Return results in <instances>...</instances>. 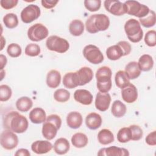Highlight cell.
I'll return each instance as SVG.
<instances>
[{
    "instance_id": "83f0119b",
    "label": "cell",
    "mask_w": 156,
    "mask_h": 156,
    "mask_svg": "<svg viewBox=\"0 0 156 156\" xmlns=\"http://www.w3.org/2000/svg\"><path fill=\"white\" fill-rule=\"evenodd\" d=\"M98 141L103 145L110 144L114 141V136L113 133L107 129L101 130L98 134Z\"/></svg>"
},
{
    "instance_id": "4316f807",
    "label": "cell",
    "mask_w": 156,
    "mask_h": 156,
    "mask_svg": "<svg viewBox=\"0 0 156 156\" xmlns=\"http://www.w3.org/2000/svg\"><path fill=\"white\" fill-rule=\"evenodd\" d=\"M88 142L87 136L81 132L76 133L71 137L72 144L77 148H82L87 146Z\"/></svg>"
},
{
    "instance_id": "6da1fadb",
    "label": "cell",
    "mask_w": 156,
    "mask_h": 156,
    "mask_svg": "<svg viewBox=\"0 0 156 156\" xmlns=\"http://www.w3.org/2000/svg\"><path fill=\"white\" fill-rule=\"evenodd\" d=\"M3 126L6 129L10 130L16 133H22L28 128L27 118L18 112L12 111L4 118Z\"/></svg>"
},
{
    "instance_id": "ab89813d",
    "label": "cell",
    "mask_w": 156,
    "mask_h": 156,
    "mask_svg": "<svg viewBox=\"0 0 156 156\" xmlns=\"http://www.w3.org/2000/svg\"><path fill=\"white\" fill-rule=\"evenodd\" d=\"M12 91L10 87L7 85H0V101L1 102L8 101L12 96Z\"/></svg>"
},
{
    "instance_id": "4fadbf2b",
    "label": "cell",
    "mask_w": 156,
    "mask_h": 156,
    "mask_svg": "<svg viewBox=\"0 0 156 156\" xmlns=\"http://www.w3.org/2000/svg\"><path fill=\"white\" fill-rule=\"evenodd\" d=\"M111 96L108 93L98 92L96 96L95 99V107L96 108L101 111H106L110 104Z\"/></svg>"
},
{
    "instance_id": "8992f818",
    "label": "cell",
    "mask_w": 156,
    "mask_h": 156,
    "mask_svg": "<svg viewBox=\"0 0 156 156\" xmlns=\"http://www.w3.org/2000/svg\"><path fill=\"white\" fill-rule=\"evenodd\" d=\"M126 13L139 18L146 16L150 11L149 8L136 1H126L124 3Z\"/></svg>"
},
{
    "instance_id": "52a82bcc",
    "label": "cell",
    "mask_w": 156,
    "mask_h": 156,
    "mask_svg": "<svg viewBox=\"0 0 156 156\" xmlns=\"http://www.w3.org/2000/svg\"><path fill=\"white\" fill-rule=\"evenodd\" d=\"M46 45L49 50L58 53L66 52L69 48V44L66 40L57 35L49 37L46 40Z\"/></svg>"
},
{
    "instance_id": "5b68a950",
    "label": "cell",
    "mask_w": 156,
    "mask_h": 156,
    "mask_svg": "<svg viewBox=\"0 0 156 156\" xmlns=\"http://www.w3.org/2000/svg\"><path fill=\"white\" fill-rule=\"evenodd\" d=\"M124 30L128 39L132 43H138L143 37V31L139 21L132 18L127 20L124 24Z\"/></svg>"
},
{
    "instance_id": "f6af8a7d",
    "label": "cell",
    "mask_w": 156,
    "mask_h": 156,
    "mask_svg": "<svg viewBox=\"0 0 156 156\" xmlns=\"http://www.w3.org/2000/svg\"><path fill=\"white\" fill-rule=\"evenodd\" d=\"M121 48L122 52H123V55H129L132 50L131 45L129 43L126 41H120L117 43Z\"/></svg>"
},
{
    "instance_id": "bcb514c9",
    "label": "cell",
    "mask_w": 156,
    "mask_h": 156,
    "mask_svg": "<svg viewBox=\"0 0 156 156\" xmlns=\"http://www.w3.org/2000/svg\"><path fill=\"white\" fill-rule=\"evenodd\" d=\"M146 143L149 146L156 145V131L154 130L149 133L145 138Z\"/></svg>"
},
{
    "instance_id": "8fae6325",
    "label": "cell",
    "mask_w": 156,
    "mask_h": 156,
    "mask_svg": "<svg viewBox=\"0 0 156 156\" xmlns=\"http://www.w3.org/2000/svg\"><path fill=\"white\" fill-rule=\"evenodd\" d=\"M40 7L35 4H30L21 12V19L24 23L28 24L37 20L40 16Z\"/></svg>"
},
{
    "instance_id": "277c9868",
    "label": "cell",
    "mask_w": 156,
    "mask_h": 156,
    "mask_svg": "<svg viewBox=\"0 0 156 156\" xmlns=\"http://www.w3.org/2000/svg\"><path fill=\"white\" fill-rule=\"evenodd\" d=\"M111 69L107 66L100 67L96 73L97 88L100 92L108 93L112 88Z\"/></svg>"
},
{
    "instance_id": "d6986e66",
    "label": "cell",
    "mask_w": 156,
    "mask_h": 156,
    "mask_svg": "<svg viewBox=\"0 0 156 156\" xmlns=\"http://www.w3.org/2000/svg\"><path fill=\"white\" fill-rule=\"evenodd\" d=\"M83 122L82 115L78 112H71L66 116V123L68 127L76 129L79 128Z\"/></svg>"
},
{
    "instance_id": "ffe728a7",
    "label": "cell",
    "mask_w": 156,
    "mask_h": 156,
    "mask_svg": "<svg viewBox=\"0 0 156 156\" xmlns=\"http://www.w3.org/2000/svg\"><path fill=\"white\" fill-rule=\"evenodd\" d=\"M102 122V120L101 115L96 113H90L85 118L86 126L91 130H96L100 127Z\"/></svg>"
},
{
    "instance_id": "d4e9b609",
    "label": "cell",
    "mask_w": 156,
    "mask_h": 156,
    "mask_svg": "<svg viewBox=\"0 0 156 156\" xmlns=\"http://www.w3.org/2000/svg\"><path fill=\"white\" fill-rule=\"evenodd\" d=\"M130 79H135L141 74V69L138 66V62L132 61L128 63L126 67L125 71Z\"/></svg>"
},
{
    "instance_id": "cb8c5ba5",
    "label": "cell",
    "mask_w": 156,
    "mask_h": 156,
    "mask_svg": "<svg viewBox=\"0 0 156 156\" xmlns=\"http://www.w3.org/2000/svg\"><path fill=\"white\" fill-rule=\"evenodd\" d=\"M69 143L68 140L65 138H60L57 139L54 144V150L55 152L58 155L66 154L69 151Z\"/></svg>"
},
{
    "instance_id": "7a4b0ae2",
    "label": "cell",
    "mask_w": 156,
    "mask_h": 156,
    "mask_svg": "<svg viewBox=\"0 0 156 156\" xmlns=\"http://www.w3.org/2000/svg\"><path fill=\"white\" fill-rule=\"evenodd\" d=\"M109 26V18L106 15L102 13L91 15L85 22L86 30L90 34L105 31L108 28Z\"/></svg>"
},
{
    "instance_id": "f546056e",
    "label": "cell",
    "mask_w": 156,
    "mask_h": 156,
    "mask_svg": "<svg viewBox=\"0 0 156 156\" xmlns=\"http://www.w3.org/2000/svg\"><path fill=\"white\" fill-rule=\"evenodd\" d=\"M106 55L110 60H116L124 56L123 52L118 44L108 47L106 50Z\"/></svg>"
},
{
    "instance_id": "e575fe53",
    "label": "cell",
    "mask_w": 156,
    "mask_h": 156,
    "mask_svg": "<svg viewBox=\"0 0 156 156\" xmlns=\"http://www.w3.org/2000/svg\"><path fill=\"white\" fill-rule=\"evenodd\" d=\"M3 23L7 28L13 29L18 26V19L16 14L9 13L3 17Z\"/></svg>"
},
{
    "instance_id": "c3c4849f",
    "label": "cell",
    "mask_w": 156,
    "mask_h": 156,
    "mask_svg": "<svg viewBox=\"0 0 156 156\" xmlns=\"http://www.w3.org/2000/svg\"><path fill=\"white\" fill-rule=\"evenodd\" d=\"M30 154L29 152V151L26 149H19L18 150L16 151V153L15 154V155H23V156H30Z\"/></svg>"
},
{
    "instance_id": "9c48e42d",
    "label": "cell",
    "mask_w": 156,
    "mask_h": 156,
    "mask_svg": "<svg viewBox=\"0 0 156 156\" xmlns=\"http://www.w3.org/2000/svg\"><path fill=\"white\" fill-rule=\"evenodd\" d=\"M49 34L48 28L41 23H36L27 30V36L32 41H40L46 38Z\"/></svg>"
},
{
    "instance_id": "8d00e7d4",
    "label": "cell",
    "mask_w": 156,
    "mask_h": 156,
    "mask_svg": "<svg viewBox=\"0 0 156 156\" xmlns=\"http://www.w3.org/2000/svg\"><path fill=\"white\" fill-rule=\"evenodd\" d=\"M54 98L58 102H65L69 99L70 93L66 89L60 88L54 92Z\"/></svg>"
},
{
    "instance_id": "30bf717a",
    "label": "cell",
    "mask_w": 156,
    "mask_h": 156,
    "mask_svg": "<svg viewBox=\"0 0 156 156\" xmlns=\"http://www.w3.org/2000/svg\"><path fill=\"white\" fill-rule=\"evenodd\" d=\"M1 146L6 150H12L18 144V138L14 132L6 129L2 132L0 137Z\"/></svg>"
},
{
    "instance_id": "7bdbcfd3",
    "label": "cell",
    "mask_w": 156,
    "mask_h": 156,
    "mask_svg": "<svg viewBox=\"0 0 156 156\" xmlns=\"http://www.w3.org/2000/svg\"><path fill=\"white\" fill-rule=\"evenodd\" d=\"M145 43L150 47L156 45V32L154 30H149L144 36Z\"/></svg>"
},
{
    "instance_id": "d590c367",
    "label": "cell",
    "mask_w": 156,
    "mask_h": 156,
    "mask_svg": "<svg viewBox=\"0 0 156 156\" xmlns=\"http://www.w3.org/2000/svg\"><path fill=\"white\" fill-rule=\"evenodd\" d=\"M131 138L132 133L129 127H122L120 129L117 133V140L119 143H127L131 140Z\"/></svg>"
},
{
    "instance_id": "5bb4252c",
    "label": "cell",
    "mask_w": 156,
    "mask_h": 156,
    "mask_svg": "<svg viewBox=\"0 0 156 156\" xmlns=\"http://www.w3.org/2000/svg\"><path fill=\"white\" fill-rule=\"evenodd\" d=\"M121 96L122 99L127 103H133L138 98V91L136 87L129 83L128 85L122 88Z\"/></svg>"
},
{
    "instance_id": "7dc6e473",
    "label": "cell",
    "mask_w": 156,
    "mask_h": 156,
    "mask_svg": "<svg viewBox=\"0 0 156 156\" xmlns=\"http://www.w3.org/2000/svg\"><path fill=\"white\" fill-rule=\"evenodd\" d=\"M42 6L46 9H49L54 7L58 2V0H42L41 1Z\"/></svg>"
},
{
    "instance_id": "ba28073f",
    "label": "cell",
    "mask_w": 156,
    "mask_h": 156,
    "mask_svg": "<svg viewBox=\"0 0 156 156\" xmlns=\"http://www.w3.org/2000/svg\"><path fill=\"white\" fill-rule=\"evenodd\" d=\"M83 55L87 60L95 65L102 63L104 58L99 48L93 44L85 46L83 49Z\"/></svg>"
},
{
    "instance_id": "1f68e13d",
    "label": "cell",
    "mask_w": 156,
    "mask_h": 156,
    "mask_svg": "<svg viewBox=\"0 0 156 156\" xmlns=\"http://www.w3.org/2000/svg\"><path fill=\"white\" fill-rule=\"evenodd\" d=\"M33 102L32 99L27 96L20 98L16 102V107L20 112H26L32 107Z\"/></svg>"
},
{
    "instance_id": "7402d4cb",
    "label": "cell",
    "mask_w": 156,
    "mask_h": 156,
    "mask_svg": "<svg viewBox=\"0 0 156 156\" xmlns=\"http://www.w3.org/2000/svg\"><path fill=\"white\" fill-rule=\"evenodd\" d=\"M61 82V74L55 69L49 71L46 76V84L51 88H55L60 85Z\"/></svg>"
},
{
    "instance_id": "681fc988",
    "label": "cell",
    "mask_w": 156,
    "mask_h": 156,
    "mask_svg": "<svg viewBox=\"0 0 156 156\" xmlns=\"http://www.w3.org/2000/svg\"><path fill=\"white\" fill-rule=\"evenodd\" d=\"M7 58L5 55H4L3 54H1L0 55V63H1V70L3 69L4 67L6 65V63H7Z\"/></svg>"
},
{
    "instance_id": "836d02e7",
    "label": "cell",
    "mask_w": 156,
    "mask_h": 156,
    "mask_svg": "<svg viewBox=\"0 0 156 156\" xmlns=\"http://www.w3.org/2000/svg\"><path fill=\"white\" fill-rule=\"evenodd\" d=\"M140 22L141 24L144 27H153L156 23L155 13L154 10L149 11V13L144 17L140 18Z\"/></svg>"
},
{
    "instance_id": "603a6c76",
    "label": "cell",
    "mask_w": 156,
    "mask_h": 156,
    "mask_svg": "<svg viewBox=\"0 0 156 156\" xmlns=\"http://www.w3.org/2000/svg\"><path fill=\"white\" fill-rule=\"evenodd\" d=\"M63 85L69 89H73L79 86V80L76 72H69L65 74L63 78Z\"/></svg>"
},
{
    "instance_id": "ee69618b",
    "label": "cell",
    "mask_w": 156,
    "mask_h": 156,
    "mask_svg": "<svg viewBox=\"0 0 156 156\" xmlns=\"http://www.w3.org/2000/svg\"><path fill=\"white\" fill-rule=\"evenodd\" d=\"M18 2V0H1L0 4L1 7L6 10L11 9L15 7Z\"/></svg>"
},
{
    "instance_id": "b9f144b4",
    "label": "cell",
    "mask_w": 156,
    "mask_h": 156,
    "mask_svg": "<svg viewBox=\"0 0 156 156\" xmlns=\"http://www.w3.org/2000/svg\"><path fill=\"white\" fill-rule=\"evenodd\" d=\"M84 5L85 8L90 12H96L101 8V1L85 0L84 1Z\"/></svg>"
},
{
    "instance_id": "f907efd6",
    "label": "cell",
    "mask_w": 156,
    "mask_h": 156,
    "mask_svg": "<svg viewBox=\"0 0 156 156\" xmlns=\"http://www.w3.org/2000/svg\"><path fill=\"white\" fill-rule=\"evenodd\" d=\"M4 37H2V36H1V43H2V46H1V50H2V49H3V45L5 44V43H3V41H4Z\"/></svg>"
},
{
    "instance_id": "2e32d148",
    "label": "cell",
    "mask_w": 156,
    "mask_h": 156,
    "mask_svg": "<svg viewBox=\"0 0 156 156\" xmlns=\"http://www.w3.org/2000/svg\"><path fill=\"white\" fill-rule=\"evenodd\" d=\"M73 96L77 102L82 105H88L93 102V95L89 91L85 89H78L76 90Z\"/></svg>"
},
{
    "instance_id": "44dd1931",
    "label": "cell",
    "mask_w": 156,
    "mask_h": 156,
    "mask_svg": "<svg viewBox=\"0 0 156 156\" xmlns=\"http://www.w3.org/2000/svg\"><path fill=\"white\" fill-rule=\"evenodd\" d=\"M29 119L34 124L43 123L46 119V112L40 107L34 108L29 113Z\"/></svg>"
},
{
    "instance_id": "ac0fdd59",
    "label": "cell",
    "mask_w": 156,
    "mask_h": 156,
    "mask_svg": "<svg viewBox=\"0 0 156 156\" xmlns=\"http://www.w3.org/2000/svg\"><path fill=\"white\" fill-rule=\"evenodd\" d=\"M79 86L85 85L89 83L93 77V72L92 69L87 66L82 67L79 70L76 71Z\"/></svg>"
},
{
    "instance_id": "e0dca14e",
    "label": "cell",
    "mask_w": 156,
    "mask_h": 156,
    "mask_svg": "<svg viewBox=\"0 0 156 156\" xmlns=\"http://www.w3.org/2000/svg\"><path fill=\"white\" fill-rule=\"evenodd\" d=\"M52 145L48 140H37L32 143L31 145L32 151L37 154H46L51 151Z\"/></svg>"
},
{
    "instance_id": "484cf974",
    "label": "cell",
    "mask_w": 156,
    "mask_h": 156,
    "mask_svg": "<svg viewBox=\"0 0 156 156\" xmlns=\"http://www.w3.org/2000/svg\"><path fill=\"white\" fill-rule=\"evenodd\" d=\"M138 64L141 71H149L153 68L154 60L150 55L143 54L140 57Z\"/></svg>"
},
{
    "instance_id": "74e56055",
    "label": "cell",
    "mask_w": 156,
    "mask_h": 156,
    "mask_svg": "<svg viewBox=\"0 0 156 156\" xmlns=\"http://www.w3.org/2000/svg\"><path fill=\"white\" fill-rule=\"evenodd\" d=\"M7 52L11 57L16 58L19 57L21 54L22 49L21 46L18 44L13 43L8 46L7 49Z\"/></svg>"
},
{
    "instance_id": "d6a6232c",
    "label": "cell",
    "mask_w": 156,
    "mask_h": 156,
    "mask_svg": "<svg viewBox=\"0 0 156 156\" xmlns=\"http://www.w3.org/2000/svg\"><path fill=\"white\" fill-rule=\"evenodd\" d=\"M116 86L119 88H123L130 83V79L124 71H118L115 77Z\"/></svg>"
},
{
    "instance_id": "3957f363",
    "label": "cell",
    "mask_w": 156,
    "mask_h": 156,
    "mask_svg": "<svg viewBox=\"0 0 156 156\" xmlns=\"http://www.w3.org/2000/svg\"><path fill=\"white\" fill-rule=\"evenodd\" d=\"M62 125L60 117L55 114L49 115L42 126V135L48 140L54 139Z\"/></svg>"
},
{
    "instance_id": "7c38bea8",
    "label": "cell",
    "mask_w": 156,
    "mask_h": 156,
    "mask_svg": "<svg viewBox=\"0 0 156 156\" xmlns=\"http://www.w3.org/2000/svg\"><path fill=\"white\" fill-rule=\"evenodd\" d=\"M107 11L115 16H121L126 13L124 4L118 0H105L104 2Z\"/></svg>"
},
{
    "instance_id": "f1b7e54d",
    "label": "cell",
    "mask_w": 156,
    "mask_h": 156,
    "mask_svg": "<svg viewBox=\"0 0 156 156\" xmlns=\"http://www.w3.org/2000/svg\"><path fill=\"white\" fill-rule=\"evenodd\" d=\"M127 108L126 105L119 100L115 101L111 108L112 115L116 118L122 117L126 113Z\"/></svg>"
},
{
    "instance_id": "60d3db41",
    "label": "cell",
    "mask_w": 156,
    "mask_h": 156,
    "mask_svg": "<svg viewBox=\"0 0 156 156\" xmlns=\"http://www.w3.org/2000/svg\"><path fill=\"white\" fill-rule=\"evenodd\" d=\"M129 128L132 133L131 140L138 141L140 140L143 135V132L142 129L138 125H130Z\"/></svg>"
},
{
    "instance_id": "9a60e30c",
    "label": "cell",
    "mask_w": 156,
    "mask_h": 156,
    "mask_svg": "<svg viewBox=\"0 0 156 156\" xmlns=\"http://www.w3.org/2000/svg\"><path fill=\"white\" fill-rule=\"evenodd\" d=\"M98 155L105 156H128L129 152L125 148L118 147L115 146H112L108 147H104L101 149L98 152Z\"/></svg>"
},
{
    "instance_id": "f35d334b",
    "label": "cell",
    "mask_w": 156,
    "mask_h": 156,
    "mask_svg": "<svg viewBox=\"0 0 156 156\" xmlns=\"http://www.w3.org/2000/svg\"><path fill=\"white\" fill-rule=\"evenodd\" d=\"M24 52L26 55L28 56L35 57L40 54V48L37 44L30 43L26 46Z\"/></svg>"
},
{
    "instance_id": "4dcf8cb0",
    "label": "cell",
    "mask_w": 156,
    "mask_h": 156,
    "mask_svg": "<svg viewBox=\"0 0 156 156\" xmlns=\"http://www.w3.org/2000/svg\"><path fill=\"white\" fill-rule=\"evenodd\" d=\"M69 30L72 35L76 37L80 36L84 31V24L79 20H74L69 23Z\"/></svg>"
}]
</instances>
